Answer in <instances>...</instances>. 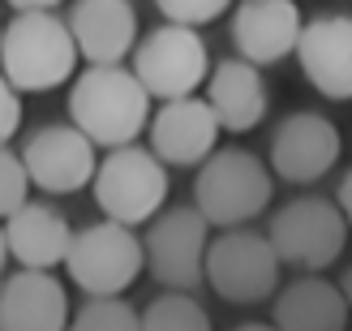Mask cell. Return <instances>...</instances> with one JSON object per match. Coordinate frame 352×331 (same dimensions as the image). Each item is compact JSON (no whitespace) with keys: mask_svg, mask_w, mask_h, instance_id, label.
<instances>
[{"mask_svg":"<svg viewBox=\"0 0 352 331\" xmlns=\"http://www.w3.org/2000/svg\"><path fill=\"white\" fill-rule=\"evenodd\" d=\"M69 125L95 147H133L151 125V95L125 65H86L69 86Z\"/></svg>","mask_w":352,"mask_h":331,"instance_id":"1","label":"cell"},{"mask_svg":"<svg viewBox=\"0 0 352 331\" xmlns=\"http://www.w3.org/2000/svg\"><path fill=\"white\" fill-rule=\"evenodd\" d=\"M78 47L65 17L56 13H17L0 39V74L17 95H43L74 78Z\"/></svg>","mask_w":352,"mask_h":331,"instance_id":"2","label":"cell"},{"mask_svg":"<svg viewBox=\"0 0 352 331\" xmlns=\"http://www.w3.org/2000/svg\"><path fill=\"white\" fill-rule=\"evenodd\" d=\"M275 181L271 168L258 160L254 151L223 147L198 168L193 181V206L210 228H250V220H258L271 206Z\"/></svg>","mask_w":352,"mask_h":331,"instance_id":"3","label":"cell"},{"mask_svg":"<svg viewBox=\"0 0 352 331\" xmlns=\"http://www.w3.org/2000/svg\"><path fill=\"white\" fill-rule=\"evenodd\" d=\"M267 241L279 258V267H296L301 275H322L331 263H340L348 246V224L340 206L322 194H305L284 202L271 215Z\"/></svg>","mask_w":352,"mask_h":331,"instance_id":"4","label":"cell"},{"mask_svg":"<svg viewBox=\"0 0 352 331\" xmlns=\"http://www.w3.org/2000/svg\"><path fill=\"white\" fill-rule=\"evenodd\" d=\"M95 202L103 220L138 228L151 224L168 202V168L151 155V147H116L95 168Z\"/></svg>","mask_w":352,"mask_h":331,"instance_id":"5","label":"cell"},{"mask_svg":"<svg viewBox=\"0 0 352 331\" xmlns=\"http://www.w3.org/2000/svg\"><path fill=\"white\" fill-rule=\"evenodd\" d=\"M65 271L86 297H125V288L146 271L142 237L112 220L86 224L69 241Z\"/></svg>","mask_w":352,"mask_h":331,"instance_id":"6","label":"cell"},{"mask_svg":"<svg viewBox=\"0 0 352 331\" xmlns=\"http://www.w3.org/2000/svg\"><path fill=\"white\" fill-rule=\"evenodd\" d=\"M202 280L232 306H258L279 292V258L271 250L267 233L254 228H228L210 237Z\"/></svg>","mask_w":352,"mask_h":331,"instance_id":"7","label":"cell"},{"mask_svg":"<svg viewBox=\"0 0 352 331\" xmlns=\"http://www.w3.org/2000/svg\"><path fill=\"white\" fill-rule=\"evenodd\" d=\"M133 78L151 99H189L210 78V52L198 30L164 22L133 47Z\"/></svg>","mask_w":352,"mask_h":331,"instance_id":"8","label":"cell"},{"mask_svg":"<svg viewBox=\"0 0 352 331\" xmlns=\"http://www.w3.org/2000/svg\"><path fill=\"white\" fill-rule=\"evenodd\" d=\"M206 246L210 224L198 215V206H168L146 224L142 258L155 284H164V292H193L202 284Z\"/></svg>","mask_w":352,"mask_h":331,"instance_id":"9","label":"cell"},{"mask_svg":"<svg viewBox=\"0 0 352 331\" xmlns=\"http://www.w3.org/2000/svg\"><path fill=\"white\" fill-rule=\"evenodd\" d=\"M344 138L322 112H288L271 134V172L288 185H314L340 164Z\"/></svg>","mask_w":352,"mask_h":331,"instance_id":"10","label":"cell"},{"mask_svg":"<svg viewBox=\"0 0 352 331\" xmlns=\"http://www.w3.org/2000/svg\"><path fill=\"white\" fill-rule=\"evenodd\" d=\"M17 155L26 164L30 185L43 189V194H78L95 181L99 168L95 142L74 125H39Z\"/></svg>","mask_w":352,"mask_h":331,"instance_id":"11","label":"cell"},{"mask_svg":"<svg viewBox=\"0 0 352 331\" xmlns=\"http://www.w3.org/2000/svg\"><path fill=\"white\" fill-rule=\"evenodd\" d=\"M151 155L164 168H202L219 151V120L202 95L172 99L160 112H151Z\"/></svg>","mask_w":352,"mask_h":331,"instance_id":"12","label":"cell"},{"mask_svg":"<svg viewBox=\"0 0 352 331\" xmlns=\"http://www.w3.org/2000/svg\"><path fill=\"white\" fill-rule=\"evenodd\" d=\"M296 61L309 86L327 99H352V17L318 13L301 26Z\"/></svg>","mask_w":352,"mask_h":331,"instance_id":"13","label":"cell"},{"mask_svg":"<svg viewBox=\"0 0 352 331\" xmlns=\"http://www.w3.org/2000/svg\"><path fill=\"white\" fill-rule=\"evenodd\" d=\"M65 26L86 65H120L138 47L133 0H74V9L65 13Z\"/></svg>","mask_w":352,"mask_h":331,"instance_id":"14","label":"cell"},{"mask_svg":"<svg viewBox=\"0 0 352 331\" xmlns=\"http://www.w3.org/2000/svg\"><path fill=\"white\" fill-rule=\"evenodd\" d=\"M301 26L305 22H301L296 0H236L232 43L241 52V61H250L254 69L279 65L284 56L296 52Z\"/></svg>","mask_w":352,"mask_h":331,"instance_id":"15","label":"cell"},{"mask_svg":"<svg viewBox=\"0 0 352 331\" xmlns=\"http://www.w3.org/2000/svg\"><path fill=\"white\" fill-rule=\"evenodd\" d=\"M69 292L52 271H22L0 280V331H69Z\"/></svg>","mask_w":352,"mask_h":331,"instance_id":"16","label":"cell"},{"mask_svg":"<svg viewBox=\"0 0 352 331\" xmlns=\"http://www.w3.org/2000/svg\"><path fill=\"white\" fill-rule=\"evenodd\" d=\"M206 103H210V112H215L219 129L250 134V129H258L262 120H267L271 91H267L262 69H254L250 61H241V56H228L219 65H210Z\"/></svg>","mask_w":352,"mask_h":331,"instance_id":"17","label":"cell"},{"mask_svg":"<svg viewBox=\"0 0 352 331\" xmlns=\"http://www.w3.org/2000/svg\"><path fill=\"white\" fill-rule=\"evenodd\" d=\"M0 228H5L9 258L22 271H52V267H60L65 254H69V241H74L69 220L52 202H26V206H17Z\"/></svg>","mask_w":352,"mask_h":331,"instance_id":"18","label":"cell"},{"mask_svg":"<svg viewBox=\"0 0 352 331\" xmlns=\"http://www.w3.org/2000/svg\"><path fill=\"white\" fill-rule=\"evenodd\" d=\"M352 310L344 292L322 275H301L275 292L271 327L275 331H348Z\"/></svg>","mask_w":352,"mask_h":331,"instance_id":"19","label":"cell"},{"mask_svg":"<svg viewBox=\"0 0 352 331\" xmlns=\"http://www.w3.org/2000/svg\"><path fill=\"white\" fill-rule=\"evenodd\" d=\"M142 331H215V323L193 292H160L142 310Z\"/></svg>","mask_w":352,"mask_h":331,"instance_id":"20","label":"cell"},{"mask_svg":"<svg viewBox=\"0 0 352 331\" xmlns=\"http://www.w3.org/2000/svg\"><path fill=\"white\" fill-rule=\"evenodd\" d=\"M69 331H142V310H133L125 297H86L74 310Z\"/></svg>","mask_w":352,"mask_h":331,"instance_id":"21","label":"cell"},{"mask_svg":"<svg viewBox=\"0 0 352 331\" xmlns=\"http://www.w3.org/2000/svg\"><path fill=\"white\" fill-rule=\"evenodd\" d=\"M30 202V177H26V164L22 155L0 147V224H5L17 206Z\"/></svg>","mask_w":352,"mask_h":331,"instance_id":"22","label":"cell"},{"mask_svg":"<svg viewBox=\"0 0 352 331\" xmlns=\"http://www.w3.org/2000/svg\"><path fill=\"white\" fill-rule=\"evenodd\" d=\"M155 9L172 26L198 30V26H210L215 17H223V9H232V0H155Z\"/></svg>","mask_w":352,"mask_h":331,"instance_id":"23","label":"cell"},{"mask_svg":"<svg viewBox=\"0 0 352 331\" xmlns=\"http://www.w3.org/2000/svg\"><path fill=\"white\" fill-rule=\"evenodd\" d=\"M17 129H22V95L0 74V147H9L17 138Z\"/></svg>","mask_w":352,"mask_h":331,"instance_id":"24","label":"cell"},{"mask_svg":"<svg viewBox=\"0 0 352 331\" xmlns=\"http://www.w3.org/2000/svg\"><path fill=\"white\" fill-rule=\"evenodd\" d=\"M336 206H340V215H344V224L352 228V168L344 172V181H340V189H336Z\"/></svg>","mask_w":352,"mask_h":331,"instance_id":"25","label":"cell"},{"mask_svg":"<svg viewBox=\"0 0 352 331\" xmlns=\"http://www.w3.org/2000/svg\"><path fill=\"white\" fill-rule=\"evenodd\" d=\"M9 5L17 13H52L56 5H65V0H9Z\"/></svg>","mask_w":352,"mask_h":331,"instance_id":"26","label":"cell"},{"mask_svg":"<svg viewBox=\"0 0 352 331\" xmlns=\"http://www.w3.org/2000/svg\"><path fill=\"white\" fill-rule=\"evenodd\" d=\"M340 292H344V301H348V310H352V263L344 267V275H340V284H336Z\"/></svg>","mask_w":352,"mask_h":331,"instance_id":"27","label":"cell"},{"mask_svg":"<svg viewBox=\"0 0 352 331\" xmlns=\"http://www.w3.org/2000/svg\"><path fill=\"white\" fill-rule=\"evenodd\" d=\"M232 331H275L271 323H241V327H232Z\"/></svg>","mask_w":352,"mask_h":331,"instance_id":"28","label":"cell"},{"mask_svg":"<svg viewBox=\"0 0 352 331\" xmlns=\"http://www.w3.org/2000/svg\"><path fill=\"white\" fill-rule=\"evenodd\" d=\"M5 263H9V246H5V228H0V275H5Z\"/></svg>","mask_w":352,"mask_h":331,"instance_id":"29","label":"cell"},{"mask_svg":"<svg viewBox=\"0 0 352 331\" xmlns=\"http://www.w3.org/2000/svg\"><path fill=\"white\" fill-rule=\"evenodd\" d=\"M0 39H5V22H0Z\"/></svg>","mask_w":352,"mask_h":331,"instance_id":"30","label":"cell"}]
</instances>
